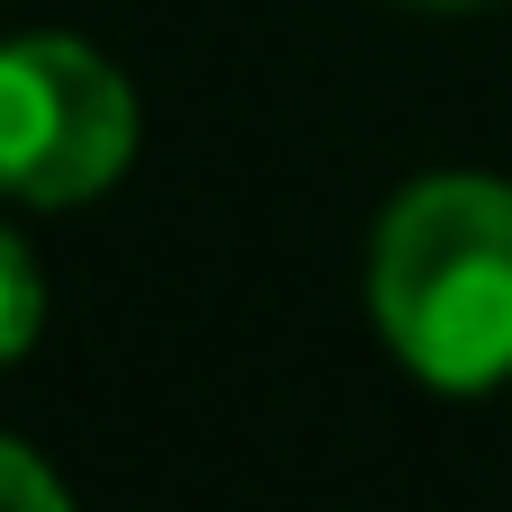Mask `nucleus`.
I'll use <instances>...</instances> for the list:
<instances>
[{
	"label": "nucleus",
	"instance_id": "obj_4",
	"mask_svg": "<svg viewBox=\"0 0 512 512\" xmlns=\"http://www.w3.org/2000/svg\"><path fill=\"white\" fill-rule=\"evenodd\" d=\"M54 504H63V477H54L27 441L0 432V512H54Z\"/></svg>",
	"mask_w": 512,
	"mask_h": 512
},
{
	"label": "nucleus",
	"instance_id": "obj_2",
	"mask_svg": "<svg viewBox=\"0 0 512 512\" xmlns=\"http://www.w3.org/2000/svg\"><path fill=\"white\" fill-rule=\"evenodd\" d=\"M135 90L81 36H0V198L81 207L135 162Z\"/></svg>",
	"mask_w": 512,
	"mask_h": 512
},
{
	"label": "nucleus",
	"instance_id": "obj_5",
	"mask_svg": "<svg viewBox=\"0 0 512 512\" xmlns=\"http://www.w3.org/2000/svg\"><path fill=\"white\" fill-rule=\"evenodd\" d=\"M432 9H477V0H432Z\"/></svg>",
	"mask_w": 512,
	"mask_h": 512
},
{
	"label": "nucleus",
	"instance_id": "obj_1",
	"mask_svg": "<svg viewBox=\"0 0 512 512\" xmlns=\"http://www.w3.org/2000/svg\"><path fill=\"white\" fill-rule=\"evenodd\" d=\"M369 306L387 351L441 387L486 396L512 378V180L432 171L369 234Z\"/></svg>",
	"mask_w": 512,
	"mask_h": 512
},
{
	"label": "nucleus",
	"instance_id": "obj_3",
	"mask_svg": "<svg viewBox=\"0 0 512 512\" xmlns=\"http://www.w3.org/2000/svg\"><path fill=\"white\" fill-rule=\"evenodd\" d=\"M45 333V279H36V261H27V243L0 225V369L9 360H27V342Z\"/></svg>",
	"mask_w": 512,
	"mask_h": 512
}]
</instances>
